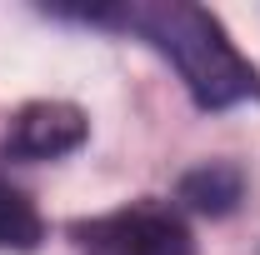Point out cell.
Returning <instances> with one entry per match:
<instances>
[{"label":"cell","mask_w":260,"mask_h":255,"mask_svg":"<svg viewBox=\"0 0 260 255\" xmlns=\"http://www.w3.org/2000/svg\"><path fill=\"white\" fill-rule=\"evenodd\" d=\"M240 195H245V175L230 160H205L180 175V200L200 215H230L240 205Z\"/></svg>","instance_id":"4"},{"label":"cell","mask_w":260,"mask_h":255,"mask_svg":"<svg viewBox=\"0 0 260 255\" xmlns=\"http://www.w3.org/2000/svg\"><path fill=\"white\" fill-rule=\"evenodd\" d=\"M40 235H45L40 210L25 200V190H15L0 175V250H35Z\"/></svg>","instance_id":"5"},{"label":"cell","mask_w":260,"mask_h":255,"mask_svg":"<svg viewBox=\"0 0 260 255\" xmlns=\"http://www.w3.org/2000/svg\"><path fill=\"white\" fill-rule=\"evenodd\" d=\"M75 245L80 255H195L185 220L160 205H130L75 225Z\"/></svg>","instance_id":"2"},{"label":"cell","mask_w":260,"mask_h":255,"mask_svg":"<svg viewBox=\"0 0 260 255\" xmlns=\"http://www.w3.org/2000/svg\"><path fill=\"white\" fill-rule=\"evenodd\" d=\"M85 110L70 105V100H30L10 115L5 125V155L10 160H55L70 155L80 140H85Z\"/></svg>","instance_id":"3"},{"label":"cell","mask_w":260,"mask_h":255,"mask_svg":"<svg viewBox=\"0 0 260 255\" xmlns=\"http://www.w3.org/2000/svg\"><path fill=\"white\" fill-rule=\"evenodd\" d=\"M125 20L180 70V80H185V90L200 110H225L240 100H260V70L230 45L220 20L205 15L200 5H180V0L135 5Z\"/></svg>","instance_id":"1"}]
</instances>
